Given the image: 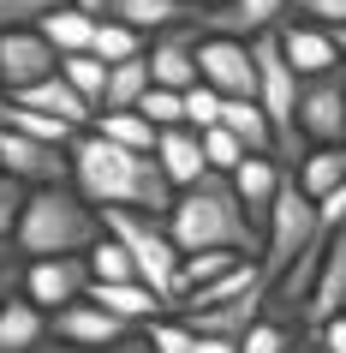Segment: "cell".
<instances>
[{
	"mask_svg": "<svg viewBox=\"0 0 346 353\" xmlns=\"http://www.w3.org/2000/svg\"><path fill=\"white\" fill-rule=\"evenodd\" d=\"M292 19L334 30V24H346V0H292Z\"/></svg>",
	"mask_w": 346,
	"mask_h": 353,
	"instance_id": "37",
	"label": "cell"
},
{
	"mask_svg": "<svg viewBox=\"0 0 346 353\" xmlns=\"http://www.w3.org/2000/svg\"><path fill=\"white\" fill-rule=\"evenodd\" d=\"M340 312H346V305H340Z\"/></svg>",
	"mask_w": 346,
	"mask_h": 353,
	"instance_id": "49",
	"label": "cell"
},
{
	"mask_svg": "<svg viewBox=\"0 0 346 353\" xmlns=\"http://www.w3.org/2000/svg\"><path fill=\"white\" fill-rule=\"evenodd\" d=\"M334 48H340V60H346V24H334Z\"/></svg>",
	"mask_w": 346,
	"mask_h": 353,
	"instance_id": "45",
	"label": "cell"
},
{
	"mask_svg": "<svg viewBox=\"0 0 346 353\" xmlns=\"http://www.w3.org/2000/svg\"><path fill=\"white\" fill-rule=\"evenodd\" d=\"M292 174H299V186H305L310 198L323 204L328 192H334V186L346 180V144H310L305 156L292 162Z\"/></svg>",
	"mask_w": 346,
	"mask_h": 353,
	"instance_id": "22",
	"label": "cell"
},
{
	"mask_svg": "<svg viewBox=\"0 0 346 353\" xmlns=\"http://www.w3.org/2000/svg\"><path fill=\"white\" fill-rule=\"evenodd\" d=\"M90 252H72V258H30L24 263V294L36 299L42 312H60L72 299L90 294Z\"/></svg>",
	"mask_w": 346,
	"mask_h": 353,
	"instance_id": "9",
	"label": "cell"
},
{
	"mask_svg": "<svg viewBox=\"0 0 346 353\" xmlns=\"http://www.w3.org/2000/svg\"><path fill=\"white\" fill-rule=\"evenodd\" d=\"M346 305V222L323 240V263H316V281H310V299H305V323H328V317Z\"/></svg>",
	"mask_w": 346,
	"mask_h": 353,
	"instance_id": "14",
	"label": "cell"
},
{
	"mask_svg": "<svg viewBox=\"0 0 346 353\" xmlns=\"http://www.w3.org/2000/svg\"><path fill=\"white\" fill-rule=\"evenodd\" d=\"M6 96H19V102H30V108H42V114H60V120H72L78 132H90L96 114H102L90 96H78L72 84H66V72L42 78V84H30V90H6Z\"/></svg>",
	"mask_w": 346,
	"mask_h": 353,
	"instance_id": "18",
	"label": "cell"
},
{
	"mask_svg": "<svg viewBox=\"0 0 346 353\" xmlns=\"http://www.w3.org/2000/svg\"><path fill=\"white\" fill-rule=\"evenodd\" d=\"M197 6H227V0H197Z\"/></svg>",
	"mask_w": 346,
	"mask_h": 353,
	"instance_id": "47",
	"label": "cell"
},
{
	"mask_svg": "<svg viewBox=\"0 0 346 353\" xmlns=\"http://www.w3.org/2000/svg\"><path fill=\"white\" fill-rule=\"evenodd\" d=\"M96 12H84V6H78V0H60L54 12H48V19H42V37L54 42L60 54H84V48H90L96 42Z\"/></svg>",
	"mask_w": 346,
	"mask_h": 353,
	"instance_id": "23",
	"label": "cell"
},
{
	"mask_svg": "<svg viewBox=\"0 0 346 353\" xmlns=\"http://www.w3.org/2000/svg\"><path fill=\"white\" fill-rule=\"evenodd\" d=\"M102 222H108V234L131 252L138 276L173 305V299H180V263H185V252H180V240H173L167 216H149V210H102Z\"/></svg>",
	"mask_w": 346,
	"mask_h": 353,
	"instance_id": "4",
	"label": "cell"
},
{
	"mask_svg": "<svg viewBox=\"0 0 346 353\" xmlns=\"http://www.w3.org/2000/svg\"><path fill=\"white\" fill-rule=\"evenodd\" d=\"M54 6L60 0H0V30H12V24H42Z\"/></svg>",
	"mask_w": 346,
	"mask_h": 353,
	"instance_id": "36",
	"label": "cell"
},
{
	"mask_svg": "<svg viewBox=\"0 0 346 353\" xmlns=\"http://www.w3.org/2000/svg\"><path fill=\"white\" fill-rule=\"evenodd\" d=\"M90 132H102L108 144H126V150H149V156H155V138H162V126H149L138 108H102Z\"/></svg>",
	"mask_w": 346,
	"mask_h": 353,
	"instance_id": "25",
	"label": "cell"
},
{
	"mask_svg": "<svg viewBox=\"0 0 346 353\" xmlns=\"http://www.w3.org/2000/svg\"><path fill=\"white\" fill-rule=\"evenodd\" d=\"M42 335H48V312L19 288V294L0 305V353H36Z\"/></svg>",
	"mask_w": 346,
	"mask_h": 353,
	"instance_id": "19",
	"label": "cell"
},
{
	"mask_svg": "<svg viewBox=\"0 0 346 353\" xmlns=\"http://www.w3.org/2000/svg\"><path fill=\"white\" fill-rule=\"evenodd\" d=\"M197 353H239V335H197Z\"/></svg>",
	"mask_w": 346,
	"mask_h": 353,
	"instance_id": "40",
	"label": "cell"
},
{
	"mask_svg": "<svg viewBox=\"0 0 346 353\" xmlns=\"http://www.w3.org/2000/svg\"><path fill=\"white\" fill-rule=\"evenodd\" d=\"M90 54H102L108 66H120V60H138V54H149V48H144V30H138V24H126V19H102V24H96Z\"/></svg>",
	"mask_w": 346,
	"mask_h": 353,
	"instance_id": "27",
	"label": "cell"
},
{
	"mask_svg": "<svg viewBox=\"0 0 346 353\" xmlns=\"http://www.w3.org/2000/svg\"><path fill=\"white\" fill-rule=\"evenodd\" d=\"M155 162L167 168V180H173V186H197L203 174H215V168H209V156H203V132L197 126H167L162 138H155Z\"/></svg>",
	"mask_w": 346,
	"mask_h": 353,
	"instance_id": "16",
	"label": "cell"
},
{
	"mask_svg": "<svg viewBox=\"0 0 346 353\" xmlns=\"http://www.w3.org/2000/svg\"><path fill=\"white\" fill-rule=\"evenodd\" d=\"M287 353H299V347H287Z\"/></svg>",
	"mask_w": 346,
	"mask_h": 353,
	"instance_id": "48",
	"label": "cell"
},
{
	"mask_svg": "<svg viewBox=\"0 0 346 353\" xmlns=\"http://www.w3.org/2000/svg\"><path fill=\"white\" fill-rule=\"evenodd\" d=\"M78 6H84V12H96V19H108V12H113V0H78Z\"/></svg>",
	"mask_w": 346,
	"mask_h": 353,
	"instance_id": "44",
	"label": "cell"
},
{
	"mask_svg": "<svg viewBox=\"0 0 346 353\" xmlns=\"http://www.w3.org/2000/svg\"><path fill=\"white\" fill-rule=\"evenodd\" d=\"M239 258H251V252H185V263H180V299L197 294L203 281H215L221 270H233ZM180 299H173V312H180Z\"/></svg>",
	"mask_w": 346,
	"mask_h": 353,
	"instance_id": "29",
	"label": "cell"
},
{
	"mask_svg": "<svg viewBox=\"0 0 346 353\" xmlns=\"http://www.w3.org/2000/svg\"><path fill=\"white\" fill-rule=\"evenodd\" d=\"M90 299H96V305H108L113 317H126L131 330L149 323V317H162V312H173V305H167L149 281H138V276H131V281H90Z\"/></svg>",
	"mask_w": 346,
	"mask_h": 353,
	"instance_id": "17",
	"label": "cell"
},
{
	"mask_svg": "<svg viewBox=\"0 0 346 353\" xmlns=\"http://www.w3.org/2000/svg\"><path fill=\"white\" fill-rule=\"evenodd\" d=\"M203 156H209V168H215V174H233L251 150H245V138H233L227 126H209V132H203Z\"/></svg>",
	"mask_w": 346,
	"mask_h": 353,
	"instance_id": "33",
	"label": "cell"
},
{
	"mask_svg": "<svg viewBox=\"0 0 346 353\" xmlns=\"http://www.w3.org/2000/svg\"><path fill=\"white\" fill-rule=\"evenodd\" d=\"M24 288V263H12V270H0V305H6V299L19 294Z\"/></svg>",
	"mask_w": 346,
	"mask_h": 353,
	"instance_id": "41",
	"label": "cell"
},
{
	"mask_svg": "<svg viewBox=\"0 0 346 353\" xmlns=\"http://www.w3.org/2000/svg\"><path fill=\"white\" fill-rule=\"evenodd\" d=\"M108 19H126V24H138L144 37H155V30L191 24V19H197V0H113Z\"/></svg>",
	"mask_w": 346,
	"mask_h": 353,
	"instance_id": "21",
	"label": "cell"
},
{
	"mask_svg": "<svg viewBox=\"0 0 346 353\" xmlns=\"http://www.w3.org/2000/svg\"><path fill=\"white\" fill-rule=\"evenodd\" d=\"M167 228H173L180 252H251V258L263 252V228L239 204L227 174H203L197 186H185L167 210Z\"/></svg>",
	"mask_w": 346,
	"mask_h": 353,
	"instance_id": "2",
	"label": "cell"
},
{
	"mask_svg": "<svg viewBox=\"0 0 346 353\" xmlns=\"http://www.w3.org/2000/svg\"><path fill=\"white\" fill-rule=\"evenodd\" d=\"M227 180H233L239 204L251 210V222L263 228V222H269V210H274V198H281V186H287V168H281V156H274V150H251V156H245Z\"/></svg>",
	"mask_w": 346,
	"mask_h": 353,
	"instance_id": "13",
	"label": "cell"
},
{
	"mask_svg": "<svg viewBox=\"0 0 346 353\" xmlns=\"http://www.w3.org/2000/svg\"><path fill=\"white\" fill-rule=\"evenodd\" d=\"M263 294L269 288H257V294H245V299H233V305H209V312H180L185 323L197 335H239L245 341V330H251L257 317H263Z\"/></svg>",
	"mask_w": 346,
	"mask_h": 353,
	"instance_id": "20",
	"label": "cell"
},
{
	"mask_svg": "<svg viewBox=\"0 0 346 353\" xmlns=\"http://www.w3.org/2000/svg\"><path fill=\"white\" fill-rule=\"evenodd\" d=\"M155 84L149 78V60H120V66H108V96H102V108H138L144 102V90Z\"/></svg>",
	"mask_w": 346,
	"mask_h": 353,
	"instance_id": "26",
	"label": "cell"
},
{
	"mask_svg": "<svg viewBox=\"0 0 346 353\" xmlns=\"http://www.w3.org/2000/svg\"><path fill=\"white\" fill-rule=\"evenodd\" d=\"M197 24H173V30H155V42H149V78L155 84H167V90H191V84H203V66H197Z\"/></svg>",
	"mask_w": 346,
	"mask_h": 353,
	"instance_id": "12",
	"label": "cell"
},
{
	"mask_svg": "<svg viewBox=\"0 0 346 353\" xmlns=\"http://www.w3.org/2000/svg\"><path fill=\"white\" fill-rule=\"evenodd\" d=\"M221 126L233 132V138H245V150H274V156H281L274 126H269V114H263L257 96H227V102H221Z\"/></svg>",
	"mask_w": 346,
	"mask_h": 353,
	"instance_id": "24",
	"label": "cell"
},
{
	"mask_svg": "<svg viewBox=\"0 0 346 353\" xmlns=\"http://www.w3.org/2000/svg\"><path fill=\"white\" fill-rule=\"evenodd\" d=\"M19 258H24V252H19V240H0V270H12Z\"/></svg>",
	"mask_w": 346,
	"mask_h": 353,
	"instance_id": "43",
	"label": "cell"
},
{
	"mask_svg": "<svg viewBox=\"0 0 346 353\" xmlns=\"http://www.w3.org/2000/svg\"><path fill=\"white\" fill-rule=\"evenodd\" d=\"M24 204H30V186H24L19 174H6V168H0V240H12V234H19Z\"/></svg>",
	"mask_w": 346,
	"mask_h": 353,
	"instance_id": "34",
	"label": "cell"
},
{
	"mask_svg": "<svg viewBox=\"0 0 346 353\" xmlns=\"http://www.w3.org/2000/svg\"><path fill=\"white\" fill-rule=\"evenodd\" d=\"M257 102H263V114H269L274 126V144H281V162H299L305 156V132H299V90H305V78H299V66H292L287 54H281V37H257Z\"/></svg>",
	"mask_w": 346,
	"mask_h": 353,
	"instance_id": "6",
	"label": "cell"
},
{
	"mask_svg": "<svg viewBox=\"0 0 346 353\" xmlns=\"http://www.w3.org/2000/svg\"><path fill=\"white\" fill-rule=\"evenodd\" d=\"M138 114H144L149 126H185V90H167V84H149L144 102H138Z\"/></svg>",
	"mask_w": 346,
	"mask_h": 353,
	"instance_id": "31",
	"label": "cell"
},
{
	"mask_svg": "<svg viewBox=\"0 0 346 353\" xmlns=\"http://www.w3.org/2000/svg\"><path fill=\"white\" fill-rule=\"evenodd\" d=\"M239 353H287V335H281V323L257 317L251 330H245V341H239Z\"/></svg>",
	"mask_w": 346,
	"mask_h": 353,
	"instance_id": "38",
	"label": "cell"
},
{
	"mask_svg": "<svg viewBox=\"0 0 346 353\" xmlns=\"http://www.w3.org/2000/svg\"><path fill=\"white\" fill-rule=\"evenodd\" d=\"M197 66L203 84H215L221 96H257V48L245 37H203Z\"/></svg>",
	"mask_w": 346,
	"mask_h": 353,
	"instance_id": "11",
	"label": "cell"
},
{
	"mask_svg": "<svg viewBox=\"0 0 346 353\" xmlns=\"http://www.w3.org/2000/svg\"><path fill=\"white\" fill-rule=\"evenodd\" d=\"M19 252L24 258H72L102 240V210L66 180V186H30V204L19 216Z\"/></svg>",
	"mask_w": 346,
	"mask_h": 353,
	"instance_id": "3",
	"label": "cell"
},
{
	"mask_svg": "<svg viewBox=\"0 0 346 353\" xmlns=\"http://www.w3.org/2000/svg\"><path fill=\"white\" fill-rule=\"evenodd\" d=\"M60 72H66V84H72L78 96H90L96 108H102V96H108V60L102 54H60Z\"/></svg>",
	"mask_w": 346,
	"mask_h": 353,
	"instance_id": "28",
	"label": "cell"
},
{
	"mask_svg": "<svg viewBox=\"0 0 346 353\" xmlns=\"http://www.w3.org/2000/svg\"><path fill=\"white\" fill-rule=\"evenodd\" d=\"M90 276H96V281H131V276H138L131 252L108 234V222H102V240L90 245ZM138 281H144V276H138Z\"/></svg>",
	"mask_w": 346,
	"mask_h": 353,
	"instance_id": "30",
	"label": "cell"
},
{
	"mask_svg": "<svg viewBox=\"0 0 346 353\" xmlns=\"http://www.w3.org/2000/svg\"><path fill=\"white\" fill-rule=\"evenodd\" d=\"M310 335H316V347H323V353H346V312H334L328 323H316Z\"/></svg>",
	"mask_w": 346,
	"mask_h": 353,
	"instance_id": "39",
	"label": "cell"
},
{
	"mask_svg": "<svg viewBox=\"0 0 346 353\" xmlns=\"http://www.w3.org/2000/svg\"><path fill=\"white\" fill-rule=\"evenodd\" d=\"M54 353H90V347H66V341H60V347H54Z\"/></svg>",
	"mask_w": 346,
	"mask_h": 353,
	"instance_id": "46",
	"label": "cell"
},
{
	"mask_svg": "<svg viewBox=\"0 0 346 353\" xmlns=\"http://www.w3.org/2000/svg\"><path fill=\"white\" fill-rule=\"evenodd\" d=\"M48 335H54V341H66V347L102 353V347H113V341H126L131 323H126V317H113L108 305H96V299L84 294V299H72V305L48 312Z\"/></svg>",
	"mask_w": 346,
	"mask_h": 353,
	"instance_id": "10",
	"label": "cell"
},
{
	"mask_svg": "<svg viewBox=\"0 0 346 353\" xmlns=\"http://www.w3.org/2000/svg\"><path fill=\"white\" fill-rule=\"evenodd\" d=\"M54 72H60V48L42 37V24L0 30V90H30Z\"/></svg>",
	"mask_w": 346,
	"mask_h": 353,
	"instance_id": "7",
	"label": "cell"
},
{
	"mask_svg": "<svg viewBox=\"0 0 346 353\" xmlns=\"http://www.w3.org/2000/svg\"><path fill=\"white\" fill-rule=\"evenodd\" d=\"M221 102H227V96H221L215 84H191V90H185V126H197V132L221 126Z\"/></svg>",
	"mask_w": 346,
	"mask_h": 353,
	"instance_id": "35",
	"label": "cell"
},
{
	"mask_svg": "<svg viewBox=\"0 0 346 353\" xmlns=\"http://www.w3.org/2000/svg\"><path fill=\"white\" fill-rule=\"evenodd\" d=\"M274 37H281V54L299 66V78H323V72H334V66H346L340 48H334V30H323V24L287 19Z\"/></svg>",
	"mask_w": 346,
	"mask_h": 353,
	"instance_id": "15",
	"label": "cell"
},
{
	"mask_svg": "<svg viewBox=\"0 0 346 353\" xmlns=\"http://www.w3.org/2000/svg\"><path fill=\"white\" fill-rule=\"evenodd\" d=\"M144 335H149L155 353H197V330H191L185 317H149Z\"/></svg>",
	"mask_w": 346,
	"mask_h": 353,
	"instance_id": "32",
	"label": "cell"
},
{
	"mask_svg": "<svg viewBox=\"0 0 346 353\" xmlns=\"http://www.w3.org/2000/svg\"><path fill=\"white\" fill-rule=\"evenodd\" d=\"M102 353H155V347H149V335H126V341H113V347H102Z\"/></svg>",
	"mask_w": 346,
	"mask_h": 353,
	"instance_id": "42",
	"label": "cell"
},
{
	"mask_svg": "<svg viewBox=\"0 0 346 353\" xmlns=\"http://www.w3.org/2000/svg\"><path fill=\"white\" fill-rule=\"evenodd\" d=\"M0 168L19 174L24 186H66L72 180V150L30 138V132H6L0 126Z\"/></svg>",
	"mask_w": 346,
	"mask_h": 353,
	"instance_id": "8",
	"label": "cell"
},
{
	"mask_svg": "<svg viewBox=\"0 0 346 353\" xmlns=\"http://www.w3.org/2000/svg\"><path fill=\"white\" fill-rule=\"evenodd\" d=\"M72 186L84 192L96 210H149V216H167L173 198H180V186L167 180V168L155 162L149 150L108 144L102 132H78Z\"/></svg>",
	"mask_w": 346,
	"mask_h": 353,
	"instance_id": "1",
	"label": "cell"
},
{
	"mask_svg": "<svg viewBox=\"0 0 346 353\" xmlns=\"http://www.w3.org/2000/svg\"><path fill=\"white\" fill-rule=\"evenodd\" d=\"M323 240L328 234H323V216H316V198L299 186V174H287V186H281L269 222H263V276H269V288L287 276L299 258H310Z\"/></svg>",
	"mask_w": 346,
	"mask_h": 353,
	"instance_id": "5",
	"label": "cell"
}]
</instances>
